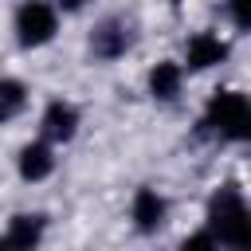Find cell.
Segmentation results:
<instances>
[{
  "label": "cell",
  "instance_id": "obj_6",
  "mask_svg": "<svg viewBox=\"0 0 251 251\" xmlns=\"http://www.w3.org/2000/svg\"><path fill=\"white\" fill-rule=\"evenodd\" d=\"M75 129H78V110L67 106V102H51L47 114H43V133L51 141H71Z\"/></svg>",
  "mask_w": 251,
  "mask_h": 251
},
{
  "label": "cell",
  "instance_id": "obj_14",
  "mask_svg": "<svg viewBox=\"0 0 251 251\" xmlns=\"http://www.w3.org/2000/svg\"><path fill=\"white\" fill-rule=\"evenodd\" d=\"M59 8H67V12H75V8H82V0H59Z\"/></svg>",
  "mask_w": 251,
  "mask_h": 251
},
{
  "label": "cell",
  "instance_id": "obj_5",
  "mask_svg": "<svg viewBox=\"0 0 251 251\" xmlns=\"http://www.w3.org/2000/svg\"><path fill=\"white\" fill-rule=\"evenodd\" d=\"M90 47H94V55H98V59H118V55L129 47V27H126V24H118V20H106V24L94 31Z\"/></svg>",
  "mask_w": 251,
  "mask_h": 251
},
{
  "label": "cell",
  "instance_id": "obj_11",
  "mask_svg": "<svg viewBox=\"0 0 251 251\" xmlns=\"http://www.w3.org/2000/svg\"><path fill=\"white\" fill-rule=\"evenodd\" d=\"M24 102H27L24 82H16V78H0V122L16 118V114L24 110Z\"/></svg>",
  "mask_w": 251,
  "mask_h": 251
},
{
  "label": "cell",
  "instance_id": "obj_12",
  "mask_svg": "<svg viewBox=\"0 0 251 251\" xmlns=\"http://www.w3.org/2000/svg\"><path fill=\"white\" fill-rule=\"evenodd\" d=\"M231 20L235 27H247V0H231Z\"/></svg>",
  "mask_w": 251,
  "mask_h": 251
},
{
  "label": "cell",
  "instance_id": "obj_13",
  "mask_svg": "<svg viewBox=\"0 0 251 251\" xmlns=\"http://www.w3.org/2000/svg\"><path fill=\"white\" fill-rule=\"evenodd\" d=\"M212 243H216L212 231H200V235H188V239H184V247H212Z\"/></svg>",
  "mask_w": 251,
  "mask_h": 251
},
{
  "label": "cell",
  "instance_id": "obj_1",
  "mask_svg": "<svg viewBox=\"0 0 251 251\" xmlns=\"http://www.w3.org/2000/svg\"><path fill=\"white\" fill-rule=\"evenodd\" d=\"M208 224H212V235L220 243H227V247H247L251 243L247 204H243V192L235 184L216 188V196L208 200Z\"/></svg>",
  "mask_w": 251,
  "mask_h": 251
},
{
  "label": "cell",
  "instance_id": "obj_7",
  "mask_svg": "<svg viewBox=\"0 0 251 251\" xmlns=\"http://www.w3.org/2000/svg\"><path fill=\"white\" fill-rule=\"evenodd\" d=\"M133 224H137L141 231H157V227L165 224V200H161L153 188H141V192L133 196Z\"/></svg>",
  "mask_w": 251,
  "mask_h": 251
},
{
  "label": "cell",
  "instance_id": "obj_2",
  "mask_svg": "<svg viewBox=\"0 0 251 251\" xmlns=\"http://www.w3.org/2000/svg\"><path fill=\"white\" fill-rule=\"evenodd\" d=\"M208 126L220 129L231 141H243L251 133V106H247V98L235 94V90H216L212 102H208Z\"/></svg>",
  "mask_w": 251,
  "mask_h": 251
},
{
  "label": "cell",
  "instance_id": "obj_3",
  "mask_svg": "<svg viewBox=\"0 0 251 251\" xmlns=\"http://www.w3.org/2000/svg\"><path fill=\"white\" fill-rule=\"evenodd\" d=\"M16 35L24 47H39L55 35V8L43 4V0H27L20 12H16Z\"/></svg>",
  "mask_w": 251,
  "mask_h": 251
},
{
  "label": "cell",
  "instance_id": "obj_8",
  "mask_svg": "<svg viewBox=\"0 0 251 251\" xmlns=\"http://www.w3.org/2000/svg\"><path fill=\"white\" fill-rule=\"evenodd\" d=\"M51 165H55V161H51V149L39 145V141L20 153V176H24V180H43V176L51 173Z\"/></svg>",
  "mask_w": 251,
  "mask_h": 251
},
{
  "label": "cell",
  "instance_id": "obj_9",
  "mask_svg": "<svg viewBox=\"0 0 251 251\" xmlns=\"http://www.w3.org/2000/svg\"><path fill=\"white\" fill-rule=\"evenodd\" d=\"M39 235H43V216H16L12 227H8V235H4V243L31 247V243H39Z\"/></svg>",
  "mask_w": 251,
  "mask_h": 251
},
{
  "label": "cell",
  "instance_id": "obj_10",
  "mask_svg": "<svg viewBox=\"0 0 251 251\" xmlns=\"http://www.w3.org/2000/svg\"><path fill=\"white\" fill-rule=\"evenodd\" d=\"M149 90L157 98H176V90H180V67L176 63H157L149 71Z\"/></svg>",
  "mask_w": 251,
  "mask_h": 251
},
{
  "label": "cell",
  "instance_id": "obj_4",
  "mask_svg": "<svg viewBox=\"0 0 251 251\" xmlns=\"http://www.w3.org/2000/svg\"><path fill=\"white\" fill-rule=\"evenodd\" d=\"M224 59H227V43H224V39H216V35H208V31H200V35L188 39V67H192V71L216 67V63H224Z\"/></svg>",
  "mask_w": 251,
  "mask_h": 251
}]
</instances>
